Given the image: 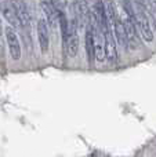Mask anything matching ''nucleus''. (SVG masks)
Listing matches in <instances>:
<instances>
[{
	"mask_svg": "<svg viewBox=\"0 0 156 157\" xmlns=\"http://www.w3.org/2000/svg\"><path fill=\"white\" fill-rule=\"evenodd\" d=\"M77 22L76 19L69 21V30L66 40L64 41V50L68 57H75L79 51V35H77Z\"/></svg>",
	"mask_w": 156,
	"mask_h": 157,
	"instance_id": "nucleus-1",
	"label": "nucleus"
},
{
	"mask_svg": "<svg viewBox=\"0 0 156 157\" xmlns=\"http://www.w3.org/2000/svg\"><path fill=\"white\" fill-rule=\"evenodd\" d=\"M102 35H104V48H105V58L109 62H116L118 59V50H116V40L113 35L112 25H107L102 28Z\"/></svg>",
	"mask_w": 156,
	"mask_h": 157,
	"instance_id": "nucleus-2",
	"label": "nucleus"
},
{
	"mask_svg": "<svg viewBox=\"0 0 156 157\" xmlns=\"http://www.w3.org/2000/svg\"><path fill=\"white\" fill-rule=\"evenodd\" d=\"M0 13L4 17V19L11 25L14 29H22L21 21H19L18 15H17L15 10H14L11 0H0Z\"/></svg>",
	"mask_w": 156,
	"mask_h": 157,
	"instance_id": "nucleus-3",
	"label": "nucleus"
},
{
	"mask_svg": "<svg viewBox=\"0 0 156 157\" xmlns=\"http://www.w3.org/2000/svg\"><path fill=\"white\" fill-rule=\"evenodd\" d=\"M4 35H6V40H7L11 57H13V59L18 61L21 58V44H19V39L15 29L11 26L4 28Z\"/></svg>",
	"mask_w": 156,
	"mask_h": 157,
	"instance_id": "nucleus-4",
	"label": "nucleus"
},
{
	"mask_svg": "<svg viewBox=\"0 0 156 157\" xmlns=\"http://www.w3.org/2000/svg\"><path fill=\"white\" fill-rule=\"evenodd\" d=\"M11 4H13L14 10H15L17 15H18L19 21H21L22 28H29L30 26V13L28 4L24 0H11Z\"/></svg>",
	"mask_w": 156,
	"mask_h": 157,
	"instance_id": "nucleus-5",
	"label": "nucleus"
},
{
	"mask_svg": "<svg viewBox=\"0 0 156 157\" xmlns=\"http://www.w3.org/2000/svg\"><path fill=\"white\" fill-rule=\"evenodd\" d=\"M111 25H112V28H113L115 39L119 41V44H120L124 50H129L130 44H129V39H127V35H126V29H124V25H123V19L116 17V18L111 22Z\"/></svg>",
	"mask_w": 156,
	"mask_h": 157,
	"instance_id": "nucleus-6",
	"label": "nucleus"
},
{
	"mask_svg": "<svg viewBox=\"0 0 156 157\" xmlns=\"http://www.w3.org/2000/svg\"><path fill=\"white\" fill-rule=\"evenodd\" d=\"M123 25H124V29H126V35H127V39H129L130 47L138 48L141 46V40H140V36H138V29L135 26V24L129 17H126L123 19Z\"/></svg>",
	"mask_w": 156,
	"mask_h": 157,
	"instance_id": "nucleus-7",
	"label": "nucleus"
},
{
	"mask_svg": "<svg viewBox=\"0 0 156 157\" xmlns=\"http://www.w3.org/2000/svg\"><path fill=\"white\" fill-rule=\"evenodd\" d=\"M37 39L41 52H47L50 46V35H49V24H47V21L44 18H40L37 21Z\"/></svg>",
	"mask_w": 156,
	"mask_h": 157,
	"instance_id": "nucleus-8",
	"label": "nucleus"
},
{
	"mask_svg": "<svg viewBox=\"0 0 156 157\" xmlns=\"http://www.w3.org/2000/svg\"><path fill=\"white\" fill-rule=\"evenodd\" d=\"M40 7L46 15V21L49 26L55 28L58 25V11L51 4V0H40Z\"/></svg>",
	"mask_w": 156,
	"mask_h": 157,
	"instance_id": "nucleus-9",
	"label": "nucleus"
},
{
	"mask_svg": "<svg viewBox=\"0 0 156 157\" xmlns=\"http://www.w3.org/2000/svg\"><path fill=\"white\" fill-rule=\"evenodd\" d=\"M86 52H87V58L90 62H93L96 59V44H94V35L93 29L90 26L86 29Z\"/></svg>",
	"mask_w": 156,
	"mask_h": 157,
	"instance_id": "nucleus-10",
	"label": "nucleus"
},
{
	"mask_svg": "<svg viewBox=\"0 0 156 157\" xmlns=\"http://www.w3.org/2000/svg\"><path fill=\"white\" fill-rule=\"evenodd\" d=\"M51 4L57 11H65L66 6H68V0H51Z\"/></svg>",
	"mask_w": 156,
	"mask_h": 157,
	"instance_id": "nucleus-11",
	"label": "nucleus"
},
{
	"mask_svg": "<svg viewBox=\"0 0 156 157\" xmlns=\"http://www.w3.org/2000/svg\"><path fill=\"white\" fill-rule=\"evenodd\" d=\"M148 14L152 17V22H154V26L156 29V10H155V8H151V10L148 11Z\"/></svg>",
	"mask_w": 156,
	"mask_h": 157,
	"instance_id": "nucleus-12",
	"label": "nucleus"
},
{
	"mask_svg": "<svg viewBox=\"0 0 156 157\" xmlns=\"http://www.w3.org/2000/svg\"><path fill=\"white\" fill-rule=\"evenodd\" d=\"M4 54V47H3V36H2V30H0V58Z\"/></svg>",
	"mask_w": 156,
	"mask_h": 157,
	"instance_id": "nucleus-13",
	"label": "nucleus"
},
{
	"mask_svg": "<svg viewBox=\"0 0 156 157\" xmlns=\"http://www.w3.org/2000/svg\"><path fill=\"white\" fill-rule=\"evenodd\" d=\"M3 29V28H2V22H0V30H2Z\"/></svg>",
	"mask_w": 156,
	"mask_h": 157,
	"instance_id": "nucleus-14",
	"label": "nucleus"
}]
</instances>
